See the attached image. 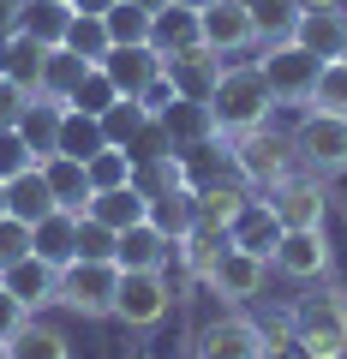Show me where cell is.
Wrapping results in <instances>:
<instances>
[{
  "label": "cell",
  "instance_id": "54",
  "mask_svg": "<svg viewBox=\"0 0 347 359\" xmlns=\"http://www.w3.org/2000/svg\"><path fill=\"white\" fill-rule=\"evenodd\" d=\"M341 60H347V48H341Z\"/></svg>",
  "mask_w": 347,
  "mask_h": 359
},
{
  "label": "cell",
  "instance_id": "50",
  "mask_svg": "<svg viewBox=\"0 0 347 359\" xmlns=\"http://www.w3.org/2000/svg\"><path fill=\"white\" fill-rule=\"evenodd\" d=\"M0 216H13V210H6V180H0Z\"/></svg>",
  "mask_w": 347,
  "mask_h": 359
},
{
  "label": "cell",
  "instance_id": "16",
  "mask_svg": "<svg viewBox=\"0 0 347 359\" xmlns=\"http://www.w3.org/2000/svg\"><path fill=\"white\" fill-rule=\"evenodd\" d=\"M0 287H6V294L13 299H25L30 311H42V306H54V287H60V269L48 264V257H18L13 269H0Z\"/></svg>",
  "mask_w": 347,
  "mask_h": 359
},
{
  "label": "cell",
  "instance_id": "17",
  "mask_svg": "<svg viewBox=\"0 0 347 359\" xmlns=\"http://www.w3.org/2000/svg\"><path fill=\"white\" fill-rule=\"evenodd\" d=\"M245 204H252V192H245L240 180H216V186L198 192V222H192V228H204V233H233V222H240Z\"/></svg>",
  "mask_w": 347,
  "mask_h": 359
},
{
  "label": "cell",
  "instance_id": "26",
  "mask_svg": "<svg viewBox=\"0 0 347 359\" xmlns=\"http://www.w3.org/2000/svg\"><path fill=\"white\" fill-rule=\"evenodd\" d=\"M228 240H233V245H245V252H257V257H270V252H275V240H282V222H275V210L252 192V204L240 210V222H233Z\"/></svg>",
  "mask_w": 347,
  "mask_h": 359
},
{
  "label": "cell",
  "instance_id": "40",
  "mask_svg": "<svg viewBox=\"0 0 347 359\" xmlns=\"http://www.w3.org/2000/svg\"><path fill=\"white\" fill-rule=\"evenodd\" d=\"M84 168H90V186H96V192H114V186H132V174H138V168H132V156H126V150H114V144H108L102 156H90Z\"/></svg>",
  "mask_w": 347,
  "mask_h": 359
},
{
  "label": "cell",
  "instance_id": "25",
  "mask_svg": "<svg viewBox=\"0 0 347 359\" xmlns=\"http://www.w3.org/2000/svg\"><path fill=\"white\" fill-rule=\"evenodd\" d=\"M90 216L102 222V228L126 233V228H138V222H150V198H144L138 186H114V192H96L90 198Z\"/></svg>",
  "mask_w": 347,
  "mask_h": 359
},
{
  "label": "cell",
  "instance_id": "15",
  "mask_svg": "<svg viewBox=\"0 0 347 359\" xmlns=\"http://www.w3.org/2000/svg\"><path fill=\"white\" fill-rule=\"evenodd\" d=\"M294 42L318 60H341L347 48V6H306L294 25Z\"/></svg>",
  "mask_w": 347,
  "mask_h": 359
},
{
  "label": "cell",
  "instance_id": "6",
  "mask_svg": "<svg viewBox=\"0 0 347 359\" xmlns=\"http://www.w3.org/2000/svg\"><path fill=\"white\" fill-rule=\"evenodd\" d=\"M257 72L270 78V90H275V102H282V108H306V102H311V90H318L323 60H318V54H306L294 36H287V42L257 48Z\"/></svg>",
  "mask_w": 347,
  "mask_h": 359
},
{
  "label": "cell",
  "instance_id": "20",
  "mask_svg": "<svg viewBox=\"0 0 347 359\" xmlns=\"http://www.w3.org/2000/svg\"><path fill=\"white\" fill-rule=\"evenodd\" d=\"M168 257H174V240H168L156 222L126 228V233H120V245H114V264L120 269H168Z\"/></svg>",
  "mask_w": 347,
  "mask_h": 359
},
{
  "label": "cell",
  "instance_id": "2",
  "mask_svg": "<svg viewBox=\"0 0 347 359\" xmlns=\"http://www.w3.org/2000/svg\"><path fill=\"white\" fill-rule=\"evenodd\" d=\"M275 108H282V102H275L270 78L257 72V60L222 66V84H216V96H210V114H216L222 138H233V132H252V126H270Z\"/></svg>",
  "mask_w": 347,
  "mask_h": 359
},
{
  "label": "cell",
  "instance_id": "24",
  "mask_svg": "<svg viewBox=\"0 0 347 359\" xmlns=\"http://www.w3.org/2000/svg\"><path fill=\"white\" fill-rule=\"evenodd\" d=\"M192 42H204V30H198V6L168 0L162 13H150V48L174 54V48H192Z\"/></svg>",
  "mask_w": 347,
  "mask_h": 359
},
{
  "label": "cell",
  "instance_id": "36",
  "mask_svg": "<svg viewBox=\"0 0 347 359\" xmlns=\"http://www.w3.org/2000/svg\"><path fill=\"white\" fill-rule=\"evenodd\" d=\"M108 25V42H150V6H138V0H120V6H108L102 13Z\"/></svg>",
  "mask_w": 347,
  "mask_h": 359
},
{
  "label": "cell",
  "instance_id": "52",
  "mask_svg": "<svg viewBox=\"0 0 347 359\" xmlns=\"http://www.w3.org/2000/svg\"><path fill=\"white\" fill-rule=\"evenodd\" d=\"M180 6H210V0H180Z\"/></svg>",
  "mask_w": 347,
  "mask_h": 359
},
{
  "label": "cell",
  "instance_id": "45",
  "mask_svg": "<svg viewBox=\"0 0 347 359\" xmlns=\"http://www.w3.org/2000/svg\"><path fill=\"white\" fill-rule=\"evenodd\" d=\"M30 96H36V90L13 84V78L0 72V126H18V120H25V108H30Z\"/></svg>",
  "mask_w": 347,
  "mask_h": 359
},
{
  "label": "cell",
  "instance_id": "7",
  "mask_svg": "<svg viewBox=\"0 0 347 359\" xmlns=\"http://www.w3.org/2000/svg\"><path fill=\"white\" fill-rule=\"evenodd\" d=\"M294 156H299V168H306V174H318V180L347 174V120L306 108V120L294 126Z\"/></svg>",
  "mask_w": 347,
  "mask_h": 359
},
{
  "label": "cell",
  "instance_id": "48",
  "mask_svg": "<svg viewBox=\"0 0 347 359\" xmlns=\"http://www.w3.org/2000/svg\"><path fill=\"white\" fill-rule=\"evenodd\" d=\"M108 6H120V0H72V13H96V18H102Z\"/></svg>",
  "mask_w": 347,
  "mask_h": 359
},
{
  "label": "cell",
  "instance_id": "9",
  "mask_svg": "<svg viewBox=\"0 0 347 359\" xmlns=\"http://www.w3.org/2000/svg\"><path fill=\"white\" fill-rule=\"evenodd\" d=\"M270 269L275 276H287V282H323L335 269V252H329V233L323 228H282V240H275L270 252Z\"/></svg>",
  "mask_w": 347,
  "mask_h": 359
},
{
  "label": "cell",
  "instance_id": "51",
  "mask_svg": "<svg viewBox=\"0 0 347 359\" xmlns=\"http://www.w3.org/2000/svg\"><path fill=\"white\" fill-rule=\"evenodd\" d=\"M138 6H150V13H162V6H168V0H138Z\"/></svg>",
  "mask_w": 347,
  "mask_h": 359
},
{
  "label": "cell",
  "instance_id": "23",
  "mask_svg": "<svg viewBox=\"0 0 347 359\" xmlns=\"http://www.w3.org/2000/svg\"><path fill=\"white\" fill-rule=\"evenodd\" d=\"M18 30L36 36L42 48H60L66 30H72V0H25L18 6Z\"/></svg>",
  "mask_w": 347,
  "mask_h": 359
},
{
  "label": "cell",
  "instance_id": "33",
  "mask_svg": "<svg viewBox=\"0 0 347 359\" xmlns=\"http://www.w3.org/2000/svg\"><path fill=\"white\" fill-rule=\"evenodd\" d=\"M60 48H72L78 60L102 66L114 42H108V25H102V18H96V13H72V30H66V42H60Z\"/></svg>",
  "mask_w": 347,
  "mask_h": 359
},
{
  "label": "cell",
  "instance_id": "19",
  "mask_svg": "<svg viewBox=\"0 0 347 359\" xmlns=\"http://www.w3.org/2000/svg\"><path fill=\"white\" fill-rule=\"evenodd\" d=\"M78 222H84V216H72V210H48V216L30 228V252L48 257L54 269H66L78 257Z\"/></svg>",
  "mask_w": 347,
  "mask_h": 359
},
{
  "label": "cell",
  "instance_id": "18",
  "mask_svg": "<svg viewBox=\"0 0 347 359\" xmlns=\"http://www.w3.org/2000/svg\"><path fill=\"white\" fill-rule=\"evenodd\" d=\"M42 174H48L54 204H60V210H72V216H90L96 186H90V168H84V162H72V156H42Z\"/></svg>",
  "mask_w": 347,
  "mask_h": 359
},
{
  "label": "cell",
  "instance_id": "13",
  "mask_svg": "<svg viewBox=\"0 0 347 359\" xmlns=\"http://www.w3.org/2000/svg\"><path fill=\"white\" fill-rule=\"evenodd\" d=\"M198 30H204V42L222 54V60L240 54V48H257L252 6H245V0H210V6H198Z\"/></svg>",
  "mask_w": 347,
  "mask_h": 359
},
{
  "label": "cell",
  "instance_id": "4",
  "mask_svg": "<svg viewBox=\"0 0 347 359\" xmlns=\"http://www.w3.org/2000/svg\"><path fill=\"white\" fill-rule=\"evenodd\" d=\"M114 294H120V264L114 257H72L60 269L54 306L78 311V318H114Z\"/></svg>",
  "mask_w": 347,
  "mask_h": 359
},
{
  "label": "cell",
  "instance_id": "10",
  "mask_svg": "<svg viewBox=\"0 0 347 359\" xmlns=\"http://www.w3.org/2000/svg\"><path fill=\"white\" fill-rule=\"evenodd\" d=\"M264 204L275 210V222L282 228H323V216H329V180H318V174H287L275 192H257Z\"/></svg>",
  "mask_w": 347,
  "mask_h": 359
},
{
  "label": "cell",
  "instance_id": "34",
  "mask_svg": "<svg viewBox=\"0 0 347 359\" xmlns=\"http://www.w3.org/2000/svg\"><path fill=\"white\" fill-rule=\"evenodd\" d=\"M126 156H132V168H150V162H168V156H180V144L168 138V126L150 114V120H144V126L126 138Z\"/></svg>",
  "mask_w": 347,
  "mask_h": 359
},
{
  "label": "cell",
  "instance_id": "32",
  "mask_svg": "<svg viewBox=\"0 0 347 359\" xmlns=\"http://www.w3.org/2000/svg\"><path fill=\"white\" fill-rule=\"evenodd\" d=\"M252 6V30H257V48H270V42H287L299 25V0H245Z\"/></svg>",
  "mask_w": 347,
  "mask_h": 359
},
{
  "label": "cell",
  "instance_id": "35",
  "mask_svg": "<svg viewBox=\"0 0 347 359\" xmlns=\"http://www.w3.org/2000/svg\"><path fill=\"white\" fill-rule=\"evenodd\" d=\"M13 359H72V341H66V330L30 318V330L13 341Z\"/></svg>",
  "mask_w": 347,
  "mask_h": 359
},
{
  "label": "cell",
  "instance_id": "12",
  "mask_svg": "<svg viewBox=\"0 0 347 359\" xmlns=\"http://www.w3.org/2000/svg\"><path fill=\"white\" fill-rule=\"evenodd\" d=\"M162 78L174 84V96H186V102H210L216 84H222V54L210 48V42L174 48V54H162Z\"/></svg>",
  "mask_w": 347,
  "mask_h": 359
},
{
  "label": "cell",
  "instance_id": "14",
  "mask_svg": "<svg viewBox=\"0 0 347 359\" xmlns=\"http://www.w3.org/2000/svg\"><path fill=\"white\" fill-rule=\"evenodd\" d=\"M102 72L114 78L120 96H144V90L162 78V48H150V42H120V48H108Z\"/></svg>",
  "mask_w": 347,
  "mask_h": 359
},
{
  "label": "cell",
  "instance_id": "28",
  "mask_svg": "<svg viewBox=\"0 0 347 359\" xmlns=\"http://www.w3.org/2000/svg\"><path fill=\"white\" fill-rule=\"evenodd\" d=\"M150 222L168 233V240H186L192 222H198V192H192V186H168V192H156L150 198Z\"/></svg>",
  "mask_w": 347,
  "mask_h": 359
},
{
  "label": "cell",
  "instance_id": "11",
  "mask_svg": "<svg viewBox=\"0 0 347 359\" xmlns=\"http://www.w3.org/2000/svg\"><path fill=\"white\" fill-rule=\"evenodd\" d=\"M192 359H264V323L245 311H222L192 335Z\"/></svg>",
  "mask_w": 347,
  "mask_h": 359
},
{
  "label": "cell",
  "instance_id": "47",
  "mask_svg": "<svg viewBox=\"0 0 347 359\" xmlns=\"http://www.w3.org/2000/svg\"><path fill=\"white\" fill-rule=\"evenodd\" d=\"M18 30V0H0V42Z\"/></svg>",
  "mask_w": 347,
  "mask_h": 359
},
{
  "label": "cell",
  "instance_id": "38",
  "mask_svg": "<svg viewBox=\"0 0 347 359\" xmlns=\"http://www.w3.org/2000/svg\"><path fill=\"white\" fill-rule=\"evenodd\" d=\"M306 108H318V114H341V120H347V60H323L318 90H311Z\"/></svg>",
  "mask_w": 347,
  "mask_h": 359
},
{
  "label": "cell",
  "instance_id": "5",
  "mask_svg": "<svg viewBox=\"0 0 347 359\" xmlns=\"http://www.w3.org/2000/svg\"><path fill=\"white\" fill-rule=\"evenodd\" d=\"M180 306L168 269H120V294H114V318L126 330H156L168 311Z\"/></svg>",
  "mask_w": 347,
  "mask_h": 359
},
{
  "label": "cell",
  "instance_id": "21",
  "mask_svg": "<svg viewBox=\"0 0 347 359\" xmlns=\"http://www.w3.org/2000/svg\"><path fill=\"white\" fill-rule=\"evenodd\" d=\"M168 126V138L180 144V150H192V144H210V138H222V126H216V114H210V102H186V96H174V102L156 114Z\"/></svg>",
  "mask_w": 347,
  "mask_h": 359
},
{
  "label": "cell",
  "instance_id": "30",
  "mask_svg": "<svg viewBox=\"0 0 347 359\" xmlns=\"http://www.w3.org/2000/svg\"><path fill=\"white\" fill-rule=\"evenodd\" d=\"M60 114H66L60 102H48V96H30L25 120H18V138L36 150V162H42V156H54V144H60Z\"/></svg>",
  "mask_w": 347,
  "mask_h": 359
},
{
  "label": "cell",
  "instance_id": "3",
  "mask_svg": "<svg viewBox=\"0 0 347 359\" xmlns=\"http://www.w3.org/2000/svg\"><path fill=\"white\" fill-rule=\"evenodd\" d=\"M228 156H233V174H240L245 192H275L287 174H299L294 132H275V126L233 132V138H228Z\"/></svg>",
  "mask_w": 347,
  "mask_h": 359
},
{
  "label": "cell",
  "instance_id": "8",
  "mask_svg": "<svg viewBox=\"0 0 347 359\" xmlns=\"http://www.w3.org/2000/svg\"><path fill=\"white\" fill-rule=\"evenodd\" d=\"M264 282H270V257H257V252H245V245L228 240L222 257L204 269V282H198V287H210L222 306H245V299L264 294Z\"/></svg>",
  "mask_w": 347,
  "mask_h": 359
},
{
  "label": "cell",
  "instance_id": "31",
  "mask_svg": "<svg viewBox=\"0 0 347 359\" xmlns=\"http://www.w3.org/2000/svg\"><path fill=\"white\" fill-rule=\"evenodd\" d=\"M42 60H48V48H42L36 36H25V30H13V36L0 42V72L13 78V84H25V90H36Z\"/></svg>",
  "mask_w": 347,
  "mask_h": 359
},
{
  "label": "cell",
  "instance_id": "53",
  "mask_svg": "<svg viewBox=\"0 0 347 359\" xmlns=\"http://www.w3.org/2000/svg\"><path fill=\"white\" fill-rule=\"evenodd\" d=\"M0 359H13V347H6V341H0Z\"/></svg>",
  "mask_w": 347,
  "mask_h": 359
},
{
  "label": "cell",
  "instance_id": "42",
  "mask_svg": "<svg viewBox=\"0 0 347 359\" xmlns=\"http://www.w3.org/2000/svg\"><path fill=\"white\" fill-rule=\"evenodd\" d=\"M18 257H30V222L0 216V269H13Z\"/></svg>",
  "mask_w": 347,
  "mask_h": 359
},
{
  "label": "cell",
  "instance_id": "22",
  "mask_svg": "<svg viewBox=\"0 0 347 359\" xmlns=\"http://www.w3.org/2000/svg\"><path fill=\"white\" fill-rule=\"evenodd\" d=\"M6 210H13L18 222H30V228H36V222L48 216V210H60V204H54V186H48V174H42V162L6 180Z\"/></svg>",
  "mask_w": 347,
  "mask_h": 359
},
{
  "label": "cell",
  "instance_id": "49",
  "mask_svg": "<svg viewBox=\"0 0 347 359\" xmlns=\"http://www.w3.org/2000/svg\"><path fill=\"white\" fill-rule=\"evenodd\" d=\"M299 6H347V0H299Z\"/></svg>",
  "mask_w": 347,
  "mask_h": 359
},
{
  "label": "cell",
  "instance_id": "27",
  "mask_svg": "<svg viewBox=\"0 0 347 359\" xmlns=\"http://www.w3.org/2000/svg\"><path fill=\"white\" fill-rule=\"evenodd\" d=\"M84 72H90V60H78L72 48H48V60H42V72H36V96H48V102L66 108Z\"/></svg>",
  "mask_w": 347,
  "mask_h": 359
},
{
  "label": "cell",
  "instance_id": "39",
  "mask_svg": "<svg viewBox=\"0 0 347 359\" xmlns=\"http://www.w3.org/2000/svg\"><path fill=\"white\" fill-rule=\"evenodd\" d=\"M114 102H120L114 78H108L102 66H90V72L78 78V90H72V102H66V108H78V114H102V108H114Z\"/></svg>",
  "mask_w": 347,
  "mask_h": 359
},
{
  "label": "cell",
  "instance_id": "37",
  "mask_svg": "<svg viewBox=\"0 0 347 359\" xmlns=\"http://www.w3.org/2000/svg\"><path fill=\"white\" fill-rule=\"evenodd\" d=\"M96 120H102V138L114 144V150H126V138L144 126V120H150V108H144L138 96H120V102H114V108H102Z\"/></svg>",
  "mask_w": 347,
  "mask_h": 359
},
{
  "label": "cell",
  "instance_id": "46",
  "mask_svg": "<svg viewBox=\"0 0 347 359\" xmlns=\"http://www.w3.org/2000/svg\"><path fill=\"white\" fill-rule=\"evenodd\" d=\"M264 359H311V353L294 341V335H282V341H264Z\"/></svg>",
  "mask_w": 347,
  "mask_h": 359
},
{
  "label": "cell",
  "instance_id": "55",
  "mask_svg": "<svg viewBox=\"0 0 347 359\" xmlns=\"http://www.w3.org/2000/svg\"><path fill=\"white\" fill-rule=\"evenodd\" d=\"M18 6H25V0H18Z\"/></svg>",
  "mask_w": 347,
  "mask_h": 359
},
{
  "label": "cell",
  "instance_id": "43",
  "mask_svg": "<svg viewBox=\"0 0 347 359\" xmlns=\"http://www.w3.org/2000/svg\"><path fill=\"white\" fill-rule=\"evenodd\" d=\"M114 245H120V233H114V228H102L96 216L78 222V257H114Z\"/></svg>",
  "mask_w": 347,
  "mask_h": 359
},
{
  "label": "cell",
  "instance_id": "41",
  "mask_svg": "<svg viewBox=\"0 0 347 359\" xmlns=\"http://www.w3.org/2000/svg\"><path fill=\"white\" fill-rule=\"evenodd\" d=\"M25 168H36V150L18 138V126H0V180L25 174Z\"/></svg>",
  "mask_w": 347,
  "mask_h": 359
},
{
  "label": "cell",
  "instance_id": "44",
  "mask_svg": "<svg viewBox=\"0 0 347 359\" xmlns=\"http://www.w3.org/2000/svg\"><path fill=\"white\" fill-rule=\"evenodd\" d=\"M30 318H36V311H30V306H25V299H13V294H6V287H0V341L13 347V341H18V335H25V330H30Z\"/></svg>",
  "mask_w": 347,
  "mask_h": 359
},
{
  "label": "cell",
  "instance_id": "1",
  "mask_svg": "<svg viewBox=\"0 0 347 359\" xmlns=\"http://www.w3.org/2000/svg\"><path fill=\"white\" fill-rule=\"evenodd\" d=\"M294 318V341L311 359H347V287L341 282H306V294L287 306Z\"/></svg>",
  "mask_w": 347,
  "mask_h": 359
},
{
  "label": "cell",
  "instance_id": "29",
  "mask_svg": "<svg viewBox=\"0 0 347 359\" xmlns=\"http://www.w3.org/2000/svg\"><path fill=\"white\" fill-rule=\"evenodd\" d=\"M102 150H108L102 120H96V114H78V108H66V114H60V144H54V156L90 162V156H102Z\"/></svg>",
  "mask_w": 347,
  "mask_h": 359
}]
</instances>
